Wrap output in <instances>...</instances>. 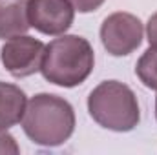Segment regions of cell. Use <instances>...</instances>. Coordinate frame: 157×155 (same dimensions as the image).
Masks as SVG:
<instances>
[{
	"label": "cell",
	"mask_w": 157,
	"mask_h": 155,
	"mask_svg": "<svg viewBox=\"0 0 157 155\" xmlns=\"http://www.w3.org/2000/svg\"><path fill=\"white\" fill-rule=\"evenodd\" d=\"M44 42L29 35H18L9 39L0 49V60L7 73L24 78L40 71L44 57Z\"/></svg>",
	"instance_id": "5b68a950"
},
{
	"label": "cell",
	"mask_w": 157,
	"mask_h": 155,
	"mask_svg": "<svg viewBox=\"0 0 157 155\" xmlns=\"http://www.w3.org/2000/svg\"><path fill=\"white\" fill-rule=\"evenodd\" d=\"M20 152L15 137L11 133H7V130H2L0 128V153H13L17 155Z\"/></svg>",
	"instance_id": "30bf717a"
},
{
	"label": "cell",
	"mask_w": 157,
	"mask_h": 155,
	"mask_svg": "<svg viewBox=\"0 0 157 155\" xmlns=\"http://www.w3.org/2000/svg\"><path fill=\"white\" fill-rule=\"evenodd\" d=\"M26 93L18 86L0 80V128L9 130L17 126L26 113Z\"/></svg>",
	"instance_id": "ba28073f"
},
{
	"label": "cell",
	"mask_w": 157,
	"mask_h": 155,
	"mask_svg": "<svg viewBox=\"0 0 157 155\" xmlns=\"http://www.w3.org/2000/svg\"><path fill=\"white\" fill-rule=\"evenodd\" d=\"M135 75L146 88L157 89V47H148L141 55L135 66Z\"/></svg>",
	"instance_id": "9c48e42d"
},
{
	"label": "cell",
	"mask_w": 157,
	"mask_h": 155,
	"mask_svg": "<svg viewBox=\"0 0 157 155\" xmlns=\"http://www.w3.org/2000/svg\"><path fill=\"white\" fill-rule=\"evenodd\" d=\"M29 28L28 0H0V40L26 35Z\"/></svg>",
	"instance_id": "52a82bcc"
},
{
	"label": "cell",
	"mask_w": 157,
	"mask_h": 155,
	"mask_svg": "<svg viewBox=\"0 0 157 155\" xmlns=\"http://www.w3.org/2000/svg\"><path fill=\"white\" fill-rule=\"evenodd\" d=\"M146 37H148L150 47H157V13H154V15L148 18V24H146Z\"/></svg>",
	"instance_id": "7c38bea8"
},
{
	"label": "cell",
	"mask_w": 157,
	"mask_h": 155,
	"mask_svg": "<svg viewBox=\"0 0 157 155\" xmlns=\"http://www.w3.org/2000/svg\"><path fill=\"white\" fill-rule=\"evenodd\" d=\"M143 35V22L126 11L112 13L101 26V42L104 49L113 57H126L133 53L141 46Z\"/></svg>",
	"instance_id": "277c9868"
},
{
	"label": "cell",
	"mask_w": 157,
	"mask_h": 155,
	"mask_svg": "<svg viewBox=\"0 0 157 155\" xmlns=\"http://www.w3.org/2000/svg\"><path fill=\"white\" fill-rule=\"evenodd\" d=\"M88 112L99 126L117 133L132 131L141 120L133 89L119 80H104L93 88L88 97Z\"/></svg>",
	"instance_id": "3957f363"
},
{
	"label": "cell",
	"mask_w": 157,
	"mask_h": 155,
	"mask_svg": "<svg viewBox=\"0 0 157 155\" xmlns=\"http://www.w3.org/2000/svg\"><path fill=\"white\" fill-rule=\"evenodd\" d=\"M95 66L93 47L84 37L60 35L44 47L40 73L48 82L60 88L82 84Z\"/></svg>",
	"instance_id": "7a4b0ae2"
},
{
	"label": "cell",
	"mask_w": 157,
	"mask_h": 155,
	"mask_svg": "<svg viewBox=\"0 0 157 155\" xmlns=\"http://www.w3.org/2000/svg\"><path fill=\"white\" fill-rule=\"evenodd\" d=\"M71 6L75 7V11L78 13H91V11H97L104 0H70Z\"/></svg>",
	"instance_id": "8fae6325"
},
{
	"label": "cell",
	"mask_w": 157,
	"mask_h": 155,
	"mask_svg": "<svg viewBox=\"0 0 157 155\" xmlns=\"http://www.w3.org/2000/svg\"><path fill=\"white\" fill-rule=\"evenodd\" d=\"M75 122V110L66 99L53 93H39L26 106L22 130L31 142L55 148L73 135Z\"/></svg>",
	"instance_id": "6da1fadb"
},
{
	"label": "cell",
	"mask_w": 157,
	"mask_h": 155,
	"mask_svg": "<svg viewBox=\"0 0 157 155\" xmlns=\"http://www.w3.org/2000/svg\"><path fill=\"white\" fill-rule=\"evenodd\" d=\"M155 119H157V97H155Z\"/></svg>",
	"instance_id": "4fadbf2b"
},
{
	"label": "cell",
	"mask_w": 157,
	"mask_h": 155,
	"mask_svg": "<svg viewBox=\"0 0 157 155\" xmlns=\"http://www.w3.org/2000/svg\"><path fill=\"white\" fill-rule=\"evenodd\" d=\"M29 26L42 35H64L75 18V7L70 0H28Z\"/></svg>",
	"instance_id": "8992f818"
}]
</instances>
